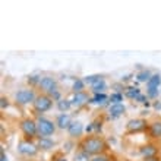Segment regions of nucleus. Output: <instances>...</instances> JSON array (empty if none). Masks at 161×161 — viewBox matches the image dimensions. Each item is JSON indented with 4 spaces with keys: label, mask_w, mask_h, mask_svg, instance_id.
Listing matches in <instances>:
<instances>
[{
    "label": "nucleus",
    "mask_w": 161,
    "mask_h": 161,
    "mask_svg": "<svg viewBox=\"0 0 161 161\" xmlns=\"http://www.w3.org/2000/svg\"><path fill=\"white\" fill-rule=\"evenodd\" d=\"M80 148H82V151L90 155H98L103 149H105V144L101 138H88L82 142Z\"/></svg>",
    "instance_id": "f257e3e1"
},
{
    "label": "nucleus",
    "mask_w": 161,
    "mask_h": 161,
    "mask_svg": "<svg viewBox=\"0 0 161 161\" xmlns=\"http://www.w3.org/2000/svg\"><path fill=\"white\" fill-rule=\"evenodd\" d=\"M37 128L40 138H48L50 135L56 132V123H53L51 120H48L46 117H38Z\"/></svg>",
    "instance_id": "f03ea898"
},
{
    "label": "nucleus",
    "mask_w": 161,
    "mask_h": 161,
    "mask_svg": "<svg viewBox=\"0 0 161 161\" xmlns=\"http://www.w3.org/2000/svg\"><path fill=\"white\" fill-rule=\"evenodd\" d=\"M34 107L37 110L38 113H46L53 107V98L50 95H38L37 100L34 101Z\"/></svg>",
    "instance_id": "7ed1b4c3"
},
{
    "label": "nucleus",
    "mask_w": 161,
    "mask_h": 161,
    "mask_svg": "<svg viewBox=\"0 0 161 161\" xmlns=\"http://www.w3.org/2000/svg\"><path fill=\"white\" fill-rule=\"evenodd\" d=\"M15 98H16V103L18 104H29V103H34L37 97H35V92L32 90H19L15 95Z\"/></svg>",
    "instance_id": "20e7f679"
},
{
    "label": "nucleus",
    "mask_w": 161,
    "mask_h": 161,
    "mask_svg": "<svg viewBox=\"0 0 161 161\" xmlns=\"http://www.w3.org/2000/svg\"><path fill=\"white\" fill-rule=\"evenodd\" d=\"M18 152L25 157H34L38 152V147L29 141H21L18 144Z\"/></svg>",
    "instance_id": "39448f33"
},
{
    "label": "nucleus",
    "mask_w": 161,
    "mask_h": 161,
    "mask_svg": "<svg viewBox=\"0 0 161 161\" xmlns=\"http://www.w3.org/2000/svg\"><path fill=\"white\" fill-rule=\"evenodd\" d=\"M21 129L27 136L32 138L35 135H38V128H37V122H34L31 119H25L21 122Z\"/></svg>",
    "instance_id": "423d86ee"
},
{
    "label": "nucleus",
    "mask_w": 161,
    "mask_h": 161,
    "mask_svg": "<svg viewBox=\"0 0 161 161\" xmlns=\"http://www.w3.org/2000/svg\"><path fill=\"white\" fill-rule=\"evenodd\" d=\"M38 86H40L44 92H48V94H51V92H54V91L59 90V88H57L56 79L51 78V76H43L41 80H40V85Z\"/></svg>",
    "instance_id": "0eeeda50"
},
{
    "label": "nucleus",
    "mask_w": 161,
    "mask_h": 161,
    "mask_svg": "<svg viewBox=\"0 0 161 161\" xmlns=\"http://www.w3.org/2000/svg\"><path fill=\"white\" fill-rule=\"evenodd\" d=\"M71 103H72V107H80V105H84L85 103H90L88 94L86 92H76L71 98Z\"/></svg>",
    "instance_id": "6e6552de"
},
{
    "label": "nucleus",
    "mask_w": 161,
    "mask_h": 161,
    "mask_svg": "<svg viewBox=\"0 0 161 161\" xmlns=\"http://www.w3.org/2000/svg\"><path fill=\"white\" fill-rule=\"evenodd\" d=\"M145 126H147V122L144 119H132L128 122V129L132 132H139V130L145 129Z\"/></svg>",
    "instance_id": "1a4fd4ad"
},
{
    "label": "nucleus",
    "mask_w": 161,
    "mask_h": 161,
    "mask_svg": "<svg viewBox=\"0 0 161 161\" xmlns=\"http://www.w3.org/2000/svg\"><path fill=\"white\" fill-rule=\"evenodd\" d=\"M126 111V107H124V104H111L109 109V116L110 119H116L119 117V116H122V114Z\"/></svg>",
    "instance_id": "9d476101"
},
{
    "label": "nucleus",
    "mask_w": 161,
    "mask_h": 161,
    "mask_svg": "<svg viewBox=\"0 0 161 161\" xmlns=\"http://www.w3.org/2000/svg\"><path fill=\"white\" fill-rule=\"evenodd\" d=\"M72 120H71V116L67 113H62L57 116V120H56V124L59 129H67L71 126Z\"/></svg>",
    "instance_id": "9b49d317"
},
{
    "label": "nucleus",
    "mask_w": 161,
    "mask_h": 161,
    "mask_svg": "<svg viewBox=\"0 0 161 161\" xmlns=\"http://www.w3.org/2000/svg\"><path fill=\"white\" fill-rule=\"evenodd\" d=\"M67 132H69V135L73 138L76 136H80L82 135V132H84V126H82V123L80 122H72L71 126L67 128Z\"/></svg>",
    "instance_id": "f8f14e48"
},
{
    "label": "nucleus",
    "mask_w": 161,
    "mask_h": 161,
    "mask_svg": "<svg viewBox=\"0 0 161 161\" xmlns=\"http://www.w3.org/2000/svg\"><path fill=\"white\" fill-rule=\"evenodd\" d=\"M161 86V75L160 73H154L151 79L147 82V90H158Z\"/></svg>",
    "instance_id": "ddd939ff"
},
{
    "label": "nucleus",
    "mask_w": 161,
    "mask_h": 161,
    "mask_svg": "<svg viewBox=\"0 0 161 161\" xmlns=\"http://www.w3.org/2000/svg\"><path fill=\"white\" fill-rule=\"evenodd\" d=\"M37 147H38V149L47 151V149H51V148L54 147V141L50 139V138H40V139H38Z\"/></svg>",
    "instance_id": "4468645a"
},
{
    "label": "nucleus",
    "mask_w": 161,
    "mask_h": 161,
    "mask_svg": "<svg viewBox=\"0 0 161 161\" xmlns=\"http://www.w3.org/2000/svg\"><path fill=\"white\" fill-rule=\"evenodd\" d=\"M105 90H107V84H105L104 78H101L100 80H97L94 85L91 86V91H92L94 94H104Z\"/></svg>",
    "instance_id": "2eb2a0df"
},
{
    "label": "nucleus",
    "mask_w": 161,
    "mask_h": 161,
    "mask_svg": "<svg viewBox=\"0 0 161 161\" xmlns=\"http://www.w3.org/2000/svg\"><path fill=\"white\" fill-rule=\"evenodd\" d=\"M141 154H142L145 158H152L155 157L157 154V148L154 145H145V147L141 148Z\"/></svg>",
    "instance_id": "dca6fc26"
},
{
    "label": "nucleus",
    "mask_w": 161,
    "mask_h": 161,
    "mask_svg": "<svg viewBox=\"0 0 161 161\" xmlns=\"http://www.w3.org/2000/svg\"><path fill=\"white\" fill-rule=\"evenodd\" d=\"M72 107V103H71V100H66V98H62V100H59L57 101V109L60 110L62 113H66L67 110Z\"/></svg>",
    "instance_id": "f3484780"
},
{
    "label": "nucleus",
    "mask_w": 161,
    "mask_h": 161,
    "mask_svg": "<svg viewBox=\"0 0 161 161\" xmlns=\"http://www.w3.org/2000/svg\"><path fill=\"white\" fill-rule=\"evenodd\" d=\"M84 88H85V82H84V79H80V78H76L75 80H73V85H72V90H73V92H84Z\"/></svg>",
    "instance_id": "a211bd4d"
},
{
    "label": "nucleus",
    "mask_w": 161,
    "mask_h": 161,
    "mask_svg": "<svg viewBox=\"0 0 161 161\" xmlns=\"http://www.w3.org/2000/svg\"><path fill=\"white\" fill-rule=\"evenodd\" d=\"M151 76H152V73L148 69H142L136 75V79H138V82H148V80L151 79Z\"/></svg>",
    "instance_id": "6ab92c4d"
},
{
    "label": "nucleus",
    "mask_w": 161,
    "mask_h": 161,
    "mask_svg": "<svg viewBox=\"0 0 161 161\" xmlns=\"http://www.w3.org/2000/svg\"><path fill=\"white\" fill-rule=\"evenodd\" d=\"M151 136L161 138V120H157L151 124Z\"/></svg>",
    "instance_id": "aec40b11"
},
{
    "label": "nucleus",
    "mask_w": 161,
    "mask_h": 161,
    "mask_svg": "<svg viewBox=\"0 0 161 161\" xmlns=\"http://www.w3.org/2000/svg\"><path fill=\"white\" fill-rule=\"evenodd\" d=\"M139 94H142V92H141V90L136 88V86H129V88H126V97H128V98L135 100Z\"/></svg>",
    "instance_id": "412c9836"
},
{
    "label": "nucleus",
    "mask_w": 161,
    "mask_h": 161,
    "mask_svg": "<svg viewBox=\"0 0 161 161\" xmlns=\"http://www.w3.org/2000/svg\"><path fill=\"white\" fill-rule=\"evenodd\" d=\"M107 100H109V97H107L105 94H95L94 98L90 100V103L91 104H104Z\"/></svg>",
    "instance_id": "4be33fe9"
},
{
    "label": "nucleus",
    "mask_w": 161,
    "mask_h": 161,
    "mask_svg": "<svg viewBox=\"0 0 161 161\" xmlns=\"http://www.w3.org/2000/svg\"><path fill=\"white\" fill-rule=\"evenodd\" d=\"M101 78H103L101 75H90V76H85V78H84V82H85V85H91V86H92L95 82H97V80H100Z\"/></svg>",
    "instance_id": "5701e85b"
},
{
    "label": "nucleus",
    "mask_w": 161,
    "mask_h": 161,
    "mask_svg": "<svg viewBox=\"0 0 161 161\" xmlns=\"http://www.w3.org/2000/svg\"><path fill=\"white\" fill-rule=\"evenodd\" d=\"M92 158H90V154H86L84 151L76 152L75 157H73V161H91Z\"/></svg>",
    "instance_id": "b1692460"
},
{
    "label": "nucleus",
    "mask_w": 161,
    "mask_h": 161,
    "mask_svg": "<svg viewBox=\"0 0 161 161\" xmlns=\"http://www.w3.org/2000/svg\"><path fill=\"white\" fill-rule=\"evenodd\" d=\"M109 100L111 104H120V103L123 101V95L120 94V92H113V94L109 97Z\"/></svg>",
    "instance_id": "393cba45"
},
{
    "label": "nucleus",
    "mask_w": 161,
    "mask_h": 161,
    "mask_svg": "<svg viewBox=\"0 0 161 161\" xmlns=\"http://www.w3.org/2000/svg\"><path fill=\"white\" fill-rule=\"evenodd\" d=\"M40 80H41V76H28V84H31V85H40Z\"/></svg>",
    "instance_id": "a878e982"
},
{
    "label": "nucleus",
    "mask_w": 161,
    "mask_h": 161,
    "mask_svg": "<svg viewBox=\"0 0 161 161\" xmlns=\"http://www.w3.org/2000/svg\"><path fill=\"white\" fill-rule=\"evenodd\" d=\"M161 90H147V97L148 98H157Z\"/></svg>",
    "instance_id": "bb28decb"
},
{
    "label": "nucleus",
    "mask_w": 161,
    "mask_h": 161,
    "mask_svg": "<svg viewBox=\"0 0 161 161\" xmlns=\"http://www.w3.org/2000/svg\"><path fill=\"white\" fill-rule=\"evenodd\" d=\"M91 161H110L109 160V157L107 155H103V154H98V155H95L94 158H92V160Z\"/></svg>",
    "instance_id": "cd10ccee"
},
{
    "label": "nucleus",
    "mask_w": 161,
    "mask_h": 161,
    "mask_svg": "<svg viewBox=\"0 0 161 161\" xmlns=\"http://www.w3.org/2000/svg\"><path fill=\"white\" fill-rule=\"evenodd\" d=\"M135 101H138V103H142V104H145V103L148 101V97H147V95H144V94H139V95L136 97V98H135Z\"/></svg>",
    "instance_id": "c85d7f7f"
},
{
    "label": "nucleus",
    "mask_w": 161,
    "mask_h": 161,
    "mask_svg": "<svg viewBox=\"0 0 161 161\" xmlns=\"http://www.w3.org/2000/svg\"><path fill=\"white\" fill-rule=\"evenodd\" d=\"M0 101H2V103H0V107H2V110H5L6 107L9 105V103H7V98H5V97H3V98L0 100Z\"/></svg>",
    "instance_id": "c756f323"
},
{
    "label": "nucleus",
    "mask_w": 161,
    "mask_h": 161,
    "mask_svg": "<svg viewBox=\"0 0 161 161\" xmlns=\"http://www.w3.org/2000/svg\"><path fill=\"white\" fill-rule=\"evenodd\" d=\"M154 109L155 110H161V101H154Z\"/></svg>",
    "instance_id": "7c9ffc66"
},
{
    "label": "nucleus",
    "mask_w": 161,
    "mask_h": 161,
    "mask_svg": "<svg viewBox=\"0 0 161 161\" xmlns=\"http://www.w3.org/2000/svg\"><path fill=\"white\" fill-rule=\"evenodd\" d=\"M92 129H94V124H88V126L85 128V130L86 132H92Z\"/></svg>",
    "instance_id": "2f4dec72"
},
{
    "label": "nucleus",
    "mask_w": 161,
    "mask_h": 161,
    "mask_svg": "<svg viewBox=\"0 0 161 161\" xmlns=\"http://www.w3.org/2000/svg\"><path fill=\"white\" fill-rule=\"evenodd\" d=\"M144 161H160V160H158L157 157H152V158H145Z\"/></svg>",
    "instance_id": "473e14b6"
},
{
    "label": "nucleus",
    "mask_w": 161,
    "mask_h": 161,
    "mask_svg": "<svg viewBox=\"0 0 161 161\" xmlns=\"http://www.w3.org/2000/svg\"><path fill=\"white\" fill-rule=\"evenodd\" d=\"M2 161H6V157H5V152L2 151Z\"/></svg>",
    "instance_id": "72a5a7b5"
},
{
    "label": "nucleus",
    "mask_w": 161,
    "mask_h": 161,
    "mask_svg": "<svg viewBox=\"0 0 161 161\" xmlns=\"http://www.w3.org/2000/svg\"><path fill=\"white\" fill-rule=\"evenodd\" d=\"M62 161H66V158H62Z\"/></svg>",
    "instance_id": "f704fd0d"
}]
</instances>
